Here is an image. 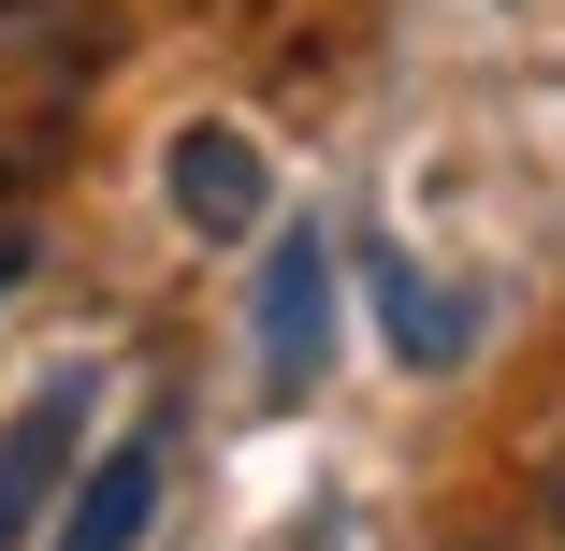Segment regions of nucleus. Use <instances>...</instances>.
Masks as SVG:
<instances>
[{
  "instance_id": "2",
  "label": "nucleus",
  "mask_w": 565,
  "mask_h": 551,
  "mask_svg": "<svg viewBox=\"0 0 565 551\" xmlns=\"http://www.w3.org/2000/svg\"><path fill=\"white\" fill-rule=\"evenodd\" d=\"M247 335H262V406H305L319 363H333V233H319V218L262 247V305H247Z\"/></svg>"
},
{
  "instance_id": "6",
  "label": "nucleus",
  "mask_w": 565,
  "mask_h": 551,
  "mask_svg": "<svg viewBox=\"0 0 565 551\" xmlns=\"http://www.w3.org/2000/svg\"><path fill=\"white\" fill-rule=\"evenodd\" d=\"M363 276H377V319H392V363H420V378H435V363H465V349H479V335H465L479 305H465V290H435L406 247H377Z\"/></svg>"
},
{
  "instance_id": "7",
  "label": "nucleus",
  "mask_w": 565,
  "mask_h": 551,
  "mask_svg": "<svg viewBox=\"0 0 565 551\" xmlns=\"http://www.w3.org/2000/svg\"><path fill=\"white\" fill-rule=\"evenodd\" d=\"M15 276H30V247H15V233H0V290H15Z\"/></svg>"
},
{
  "instance_id": "4",
  "label": "nucleus",
  "mask_w": 565,
  "mask_h": 551,
  "mask_svg": "<svg viewBox=\"0 0 565 551\" xmlns=\"http://www.w3.org/2000/svg\"><path fill=\"white\" fill-rule=\"evenodd\" d=\"M160 189H174V218H189L203 247H247L262 218H276V174H262V146H247L233 117H189L174 160H160Z\"/></svg>"
},
{
  "instance_id": "8",
  "label": "nucleus",
  "mask_w": 565,
  "mask_h": 551,
  "mask_svg": "<svg viewBox=\"0 0 565 551\" xmlns=\"http://www.w3.org/2000/svg\"><path fill=\"white\" fill-rule=\"evenodd\" d=\"M551 522H565V479H551Z\"/></svg>"
},
{
  "instance_id": "3",
  "label": "nucleus",
  "mask_w": 565,
  "mask_h": 551,
  "mask_svg": "<svg viewBox=\"0 0 565 551\" xmlns=\"http://www.w3.org/2000/svg\"><path fill=\"white\" fill-rule=\"evenodd\" d=\"M87 421H102V363H58V378H30V406L0 421V551H15V537L58 508L73 451H87Z\"/></svg>"
},
{
  "instance_id": "5",
  "label": "nucleus",
  "mask_w": 565,
  "mask_h": 551,
  "mask_svg": "<svg viewBox=\"0 0 565 551\" xmlns=\"http://www.w3.org/2000/svg\"><path fill=\"white\" fill-rule=\"evenodd\" d=\"M160 451H174L160 421H146V435H117V451H102V465L73 479V508H58V551H131V537L160 522V479H174Z\"/></svg>"
},
{
  "instance_id": "1",
  "label": "nucleus",
  "mask_w": 565,
  "mask_h": 551,
  "mask_svg": "<svg viewBox=\"0 0 565 551\" xmlns=\"http://www.w3.org/2000/svg\"><path fill=\"white\" fill-rule=\"evenodd\" d=\"M102 73H117V15L102 0H0V203L73 174Z\"/></svg>"
}]
</instances>
